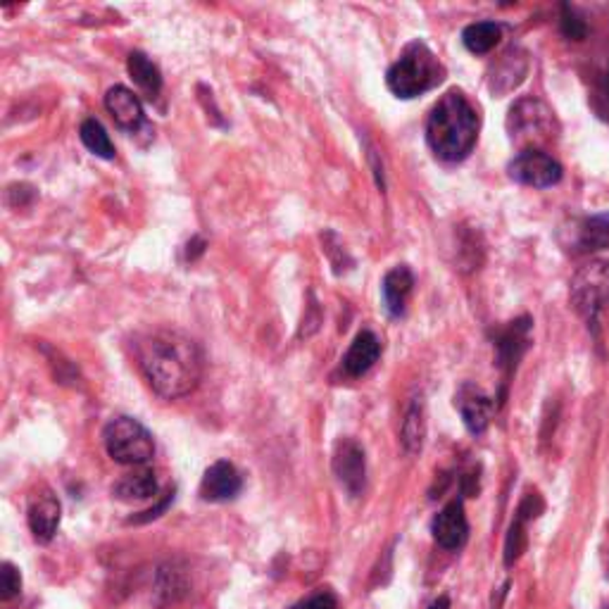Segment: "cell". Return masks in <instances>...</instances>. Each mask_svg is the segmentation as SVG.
<instances>
[{
	"label": "cell",
	"mask_w": 609,
	"mask_h": 609,
	"mask_svg": "<svg viewBox=\"0 0 609 609\" xmlns=\"http://www.w3.org/2000/svg\"><path fill=\"white\" fill-rule=\"evenodd\" d=\"M136 360L145 381L167 400L183 398L203 377V355L189 336L158 329L136 340Z\"/></svg>",
	"instance_id": "cell-1"
},
{
	"label": "cell",
	"mask_w": 609,
	"mask_h": 609,
	"mask_svg": "<svg viewBox=\"0 0 609 609\" xmlns=\"http://www.w3.org/2000/svg\"><path fill=\"white\" fill-rule=\"evenodd\" d=\"M479 114L462 90L452 89L438 100L426 121V141L438 160L459 162L474 151Z\"/></svg>",
	"instance_id": "cell-2"
},
{
	"label": "cell",
	"mask_w": 609,
	"mask_h": 609,
	"mask_svg": "<svg viewBox=\"0 0 609 609\" xmlns=\"http://www.w3.org/2000/svg\"><path fill=\"white\" fill-rule=\"evenodd\" d=\"M443 65L429 45L424 41H412L410 45H405V51L400 53L398 60L391 65L388 74H386V83L398 98L410 100L426 93V90L436 89L438 83L443 82Z\"/></svg>",
	"instance_id": "cell-3"
},
{
	"label": "cell",
	"mask_w": 609,
	"mask_h": 609,
	"mask_svg": "<svg viewBox=\"0 0 609 609\" xmlns=\"http://www.w3.org/2000/svg\"><path fill=\"white\" fill-rule=\"evenodd\" d=\"M103 441H105L107 455L117 465H145L155 455L152 433L134 417H114L103 431Z\"/></svg>",
	"instance_id": "cell-4"
},
{
	"label": "cell",
	"mask_w": 609,
	"mask_h": 609,
	"mask_svg": "<svg viewBox=\"0 0 609 609\" xmlns=\"http://www.w3.org/2000/svg\"><path fill=\"white\" fill-rule=\"evenodd\" d=\"M569 301L574 309L583 316L588 329H597L602 308L609 301V262L605 260H590L583 264L572 278Z\"/></svg>",
	"instance_id": "cell-5"
},
{
	"label": "cell",
	"mask_w": 609,
	"mask_h": 609,
	"mask_svg": "<svg viewBox=\"0 0 609 609\" xmlns=\"http://www.w3.org/2000/svg\"><path fill=\"white\" fill-rule=\"evenodd\" d=\"M507 172H510V179L531 186V189H550L562 179V165L552 155L535 151V148L521 151L511 160Z\"/></svg>",
	"instance_id": "cell-6"
},
{
	"label": "cell",
	"mask_w": 609,
	"mask_h": 609,
	"mask_svg": "<svg viewBox=\"0 0 609 609\" xmlns=\"http://www.w3.org/2000/svg\"><path fill=\"white\" fill-rule=\"evenodd\" d=\"M507 129L514 141H534L545 138L552 129V113L545 103L535 98H521L510 107Z\"/></svg>",
	"instance_id": "cell-7"
},
{
	"label": "cell",
	"mask_w": 609,
	"mask_h": 609,
	"mask_svg": "<svg viewBox=\"0 0 609 609\" xmlns=\"http://www.w3.org/2000/svg\"><path fill=\"white\" fill-rule=\"evenodd\" d=\"M333 474L353 497L362 496L367 483V457L362 445L353 438H343L333 450Z\"/></svg>",
	"instance_id": "cell-8"
},
{
	"label": "cell",
	"mask_w": 609,
	"mask_h": 609,
	"mask_svg": "<svg viewBox=\"0 0 609 609\" xmlns=\"http://www.w3.org/2000/svg\"><path fill=\"white\" fill-rule=\"evenodd\" d=\"M455 407H457L459 417L465 421L466 431L474 433V436H481L483 431L488 429L493 412H496L493 398L476 384L459 386L457 393H455Z\"/></svg>",
	"instance_id": "cell-9"
},
{
	"label": "cell",
	"mask_w": 609,
	"mask_h": 609,
	"mask_svg": "<svg viewBox=\"0 0 609 609\" xmlns=\"http://www.w3.org/2000/svg\"><path fill=\"white\" fill-rule=\"evenodd\" d=\"M60 500L53 496V490H38L29 503V528L38 543H51L60 527Z\"/></svg>",
	"instance_id": "cell-10"
},
{
	"label": "cell",
	"mask_w": 609,
	"mask_h": 609,
	"mask_svg": "<svg viewBox=\"0 0 609 609\" xmlns=\"http://www.w3.org/2000/svg\"><path fill=\"white\" fill-rule=\"evenodd\" d=\"M528 346H531V319L528 316H521L517 322H511L497 336V364L504 371V379H510V374L517 369V362L521 360V355L527 353Z\"/></svg>",
	"instance_id": "cell-11"
},
{
	"label": "cell",
	"mask_w": 609,
	"mask_h": 609,
	"mask_svg": "<svg viewBox=\"0 0 609 609\" xmlns=\"http://www.w3.org/2000/svg\"><path fill=\"white\" fill-rule=\"evenodd\" d=\"M433 538L443 550H459L469 538V521H466L465 504L459 500H452L438 511V517L433 519Z\"/></svg>",
	"instance_id": "cell-12"
},
{
	"label": "cell",
	"mask_w": 609,
	"mask_h": 609,
	"mask_svg": "<svg viewBox=\"0 0 609 609\" xmlns=\"http://www.w3.org/2000/svg\"><path fill=\"white\" fill-rule=\"evenodd\" d=\"M105 107L107 113L113 114L114 124L129 134H134L145 124V113L141 100L136 98L134 90H129L127 86H113L105 93Z\"/></svg>",
	"instance_id": "cell-13"
},
{
	"label": "cell",
	"mask_w": 609,
	"mask_h": 609,
	"mask_svg": "<svg viewBox=\"0 0 609 609\" xmlns=\"http://www.w3.org/2000/svg\"><path fill=\"white\" fill-rule=\"evenodd\" d=\"M241 493V476L236 472L231 462L219 459L205 472L203 483H200V496L210 503H226Z\"/></svg>",
	"instance_id": "cell-14"
},
{
	"label": "cell",
	"mask_w": 609,
	"mask_h": 609,
	"mask_svg": "<svg viewBox=\"0 0 609 609\" xmlns=\"http://www.w3.org/2000/svg\"><path fill=\"white\" fill-rule=\"evenodd\" d=\"M528 74V55L519 48H511L503 55V60L497 62L493 72H490V90L496 96H504L519 86Z\"/></svg>",
	"instance_id": "cell-15"
},
{
	"label": "cell",
	"mask_w": 609,
	"mask_h": 609,
	"mask_svg": "<svg viewBox=\"0 0 609 609\" xmlns=\"http://www.w3.org/2000/svg\"><path fill=\"white\" fill-rule=\"evenodd\" d=\"M379 355H381V340L371 332H360L343 357V369L347 377H364L377 364Z\"/></svg>",
	"instance_id": "cell-16"
},
{
	"label": "cell",
	"mask_w": 609,
	"mask_h": 609,
	"mask_svg": "<svg viewBox=\"0 0 609 609\" xmlns=\"http://www.w3.org/2000/svg\"><path fill=\"white\" fill-rule=\"evenodd\" d=\"M412 286L414 277L405 264H398V267H393V269L386 274L384 284H381V293H384V305L386 309H388V315L400 316L405 312L407 298L412 293Z\"/></svg>",
	"instance_id": "cell-17"
},
{
	"label": "cell",
	"mask_w": 609,
	"mask_h": 609,
	"mask_svg": "<svg viewBox=\"0 0 609 609\" xmlns=\"http://www.w3.org/2000/svg\"><path fill=\"white\" fill-rule=\"evenodd\" d=\"M400 443L405 448L407 455H419L426 443V407L424 400L414 398L410 402L402 419V429H400Z\"/></svg>",
	"instance_id": "cell-18"
},
{
	"label": "cell",
	"mask_w": 609,
	"mask_h": 609,
	"mask_svg": "<svg viewBox=\"0 0 609 609\" xmlns=\"http://www.w3.org/2000/svg\"><path fill=\"white\" fill-rule=\"evenodd\" d=\"M114 497H120L124 503L131 500H148L158 493V476L152 469H136L131 474H124L113 488Z\"/></svg>",
	"instance_id": "cell-19"
},
{
	"label": "cell",
	"mask_w": 609,
	"mask_h": 609,
	"mask_svg": "<svg viewBox=\"0 0 609 609\" xmlns=\"http://www.w3.org/2000/svg\"><path fill=\"white\" fill-rule=\"evenodd\" d=\"M576 248L581 253H597L609 248V212L588 217L576 233Z\"/></svg>",
	"instance_id": "cell-20"
},
{
	"label": "cell",
	"mask_w": 609,
	"mask_h": 609,
	"mask_svg": "<svg viewBox=\"0 0 609 609\" xmlns=\"http://www.w3.org/2000/svg\"><path fill=\"white\" fill-rule=\"evenodd\" d=\"M503 38V29L500 24L496 22H476L469 24L465 31H462V43L469 53L474 55H486L490 53Z\"/></svg>",
	"instance_id": "cell-21"
},
{
	"label": "cell",
	"mask_w": 609,
	"mask_h": 609,
	"mask_svg": "<svg viewBox=\"0 0 609 609\" xmlns=\"http://www.w3.org/2000/svg\"><path fill=\"white\" fill-rule=\"evenodd\" d=\"M127 69L129 74H131V79L145 90L148 98H155V96H158L160 89H162V74H160V69L155 67V62L148 60V55L138 53V51L131 53L127 60Z\"/></svg>",
	"instance_id": "cell-22"
},
{
	"label": "cell",
	"mask_w": 609,
	"mask_h": 609,
	"mask_svg": "<svg viewBox=\"0 0 609 609\" xmlns=\"http://www.w3.org/2000/svg\"><path fill=\"white\" fill-rule=\"evenodd\" d=\"M79 136H82V144L89 148L93 155H98L103 160H113L114 158V145L107 136L105 127L100 124L98 120H86L79 127Z\"/></svg>",
	"instance_id": "cell-23"
},
{
	"label": "cell",
	"mask_w": 609,
	"mask_h": 609,
	"mask_svg": "<svg viewBox=\"0 0 609 609\" xmlns=\"http://www.w3.org/2000/svg\"><path fill=\"white\" fill-rule=\"evenodd\" d=\"M527 550V521L521 517H514L507 538H504V565L511 566Z\"/></svg>",
	"instance_id": "cell-24"
},
{
	"label": "cell",
	"mask_w": 609,
	"mask_h": 609,
	"mask_svg": "<svg viewBox=\"0 0 609 609\" xmlns=\"http://www.w3.org/2000/svg\"><path fill=\"white\" fill-rule=\"evenodd\" d=\"M562 31L566 38H574V41H583L588 34L586 22L569 5H562Z\"/></svg>",
	"instance_id": "cell-25"
},
{
	"label": "cell",
	"mask_w": 609,
	"mask_h": 609,
	"mask_svg": "<svg viewBox=\"0 0 609 609\" xmlns=\"http://www.w3.org/2000/svg\"><path fill=\"white\" fill-rule=\"evenodd\" d=\"M590 100H593L595 113L600 114V117H605V120H609V65L600 74L597 83H595L593 98Z\"/></svg>",
	"instance_id": "cell-26"
},
{
	"label": "cell",
	"mask_w": 609,
	"mask_h": 609,
	"mask_svg": "<svg viewBox=\"0 0 609 609\" xmlns=\"http://www.w3.org/2000/svg\"><path fill=\"white\" fill-rule=\"evenodd\" d=\"M20 590H22V576H20L15 566L5 562L3 565V590H0V597L3 600H12V597L20 595Z\"/></svg>",
	"instance_id": "cell-27"
},
{
	"label": "cell",
	"mask_w": 609,
	"mask_h": 609,
	"mask_svg": "<svg viewBox=\"0 0 609 609\" xmlns=\"http://www.w3.org/2000/svg\"><path fill=\"white\" fill-rule=\"evenodd\" d=\"M543 511V500L538 493H527V497L521 500L519 510H517V517H521L524 521L535 519Z\"/></svg>",
	"instance_id": "cell-28"
},
{
	"label": "cell",
	"mask_w": 609,
	"mask_h": 609,
	"mask_svg": "<svg viewBox=\"0 0 609 609\" xmlns=\"http://www.w3.org/2000/svg\"><path fill=\"white\" fill-rule=\"evenodd\" d=\"M293 609H336V597L332 593H315L308 600L298 602Z\"/></svg>",
	"instance_id": "cell-29"
},
{
	"label": "cell",
	"mask_w": 609,
	"mask_h": 609,
	"mask_svg": "<svg viewBox=\"0 0 609 609\" xmlns=\"http://www.w3.org/2000/svg\"><path fill=\"white\" fill-rule=\"evenodd\" d=\"M172 493L162 500V503L158 504V507H152V510H148V511H141V517H134V519H129V524H141V521H151V519H155V517H160V511H165L167 510V504L172 503Z\"/></svg>",
	"instance_id": "cell-30"
},
{
	"label": "cell",
	"mask_w": 609,
	"mask_h": 609,
	"mask_svg": "<svg viewBox=\"0 0 609 609\" xmlns=\"http://www.w3.org/2000/svg\"><path fill=\"white\" fill-rule=\"evenodd\" d=\"M429 609H450V600L445 597V595H441L438 600H433L429 605Z\"/></svg>",
	"instance_id": "cell-31"
},
{
	"label": "cell",
	"mask_w": 609,
	"mask_h": 609,
	"mask_svg": "<svg viewBox=\"0 0 609 609\" xmlns=\"http://www.w3.org/2000/svg\"><path fill=\"white\" fill-rule=\"evenodd\" d=\"M602 609H609V602H605V607H602Z\"/></svg>",
	"instance_id": "cell-32"
}]
</instances>
